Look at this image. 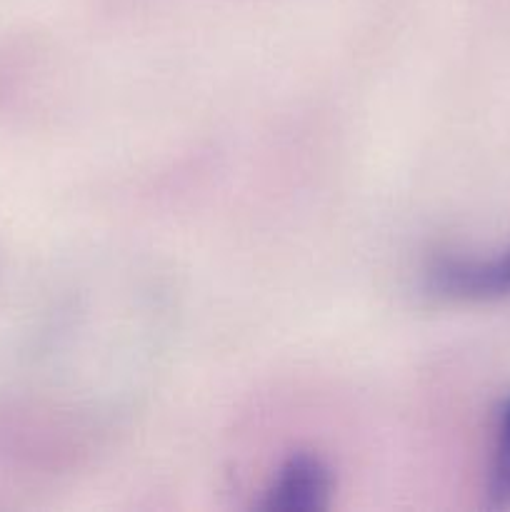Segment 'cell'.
Returning <instances> with one entry per match:
<instances>
[{
  "instance_id": "cell-1",
  "label": "cell",
  "mask_w": 510,
  "mask_h": 512,
  "mask_svg": "<svg viewBox=\"0 0 510 512\" xmlns=\"http://www.w3.org/2000/svg\"><path fill=\"white\" fill-rule=\"evenodd\" d=\"M428 288L440 298L498 300L510 295V248L488 258L445 255L428 268Z\"/></svg>"
},
{
  "instance_id": "cell-2",
  "label": "cell",
  "mask_w": 510,
  "mask_h": 512,
  "mask_svg": "<svg viewBox=\"0 0 510 512\" xmlns=\"http://www.w3.org/2000/svg\"><path fill=\"white\" fill-rule=\"evenodd\" d=\"M333 478L328 465L310 453L285 460L263 493L260 508L268 512H315L328 505Z\"/></svg>"
},
{
  "instance_id": "cell-3",
  "label": "cell",
  "mask_w": 510,
  "mask_h": 512,
  "mask_svg": "<svg viewBox=\"0 0 510 512\" xmlns=\"http://www.w3.org/2000/svg\"><path fill=\"white\" fill-rule=\"evenodd\" d=\"M488 505L495 510L510 508V398L500 405L498 425H495L493 458L488 468V485H485Z\"/></svg>"
}]
</instances>
